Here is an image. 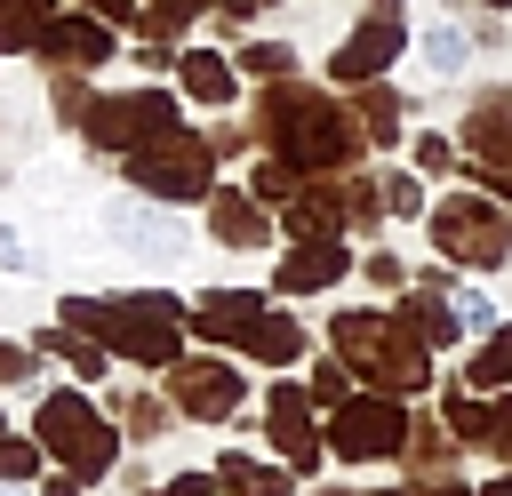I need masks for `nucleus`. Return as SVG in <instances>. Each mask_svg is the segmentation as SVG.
Here are the masks:
<instances>
[{
    "instance_id": "a19ab883",
    "label": "nucleus",
    "mask_w": 512,
    "mask_h": 496,
    "mask_svg": "<svg viewBox=\"0 0 512 496\" xmlns=\"http://www.w3.org/2000/svg\"><path fill=\"white\" fill-rule=\"evenodd\" d=\"M80 488H88V480H80V472H56V480H48V488H40V496H80Z\"/></svg>"
},
{
    "instance_id": "b1692460",
    "label": "nucleus",
    "mask_w": 512,
    "mask_h": 496,
    "mask_svg": "<svg viewBox=\"0 0 512 496\" xmlns=\"http://www.w3.org/2000/svg\"><path fill=\"white\" fill-rule=\"evenodd\" d=\"M40 24H48V8H40V0H0V56L40 48Z\"/></svg>"
},
{
    "instance_id": "f03ea898",
    "label": "nucleus",
    "mask_w": 512,
    "mask_h": 496,
    "mask_svg": "<svg viewBox=\"0 0 512 496\" xmlns=\"http://www.w3.org/2000/svg\"><path fill=\"white\" fill-rule=\"evenodd\" d=\"M64 328L96 336L104 352H120L136 368H168V360H184L192 312L160 288H128V296H64Z\"/></svg>"
},
{
    "instance_id": "f3484780",
    "label": "nucleus",
    "mask_w": 512,
    "mask_h": 496,
    "mask_svg": "<svg viewBox=\"0 0 512 496\" xmlns=\"http://www.w3.org/2000/svg\"><path fill=\"white\" fill-rule=\"evenodd\" d=\"M208 240H224V248H264V240H272L264 200H256V192H208Z\"/></svg>"
},
{
    "instance_id": "9b49d317",
    "label": "nucleus",
    "mask_w": 512,
    "mask_h": 496,
    "mask_svg": "<svg viewBox=\"0 0 512 496\" xmlns=\"http://www.w3.org/2000/svg\"><path fill=\"white\" fill-rule=\"evenodd\" d=\"M264 432H272V448L288 456V472H320V456H328V432L312 424V392H296L288 376L264 392Z\"/></svg>"
},
{
    "instance_id": "79ce46f5",
    "label": "nucleus",
    "mask_w": 512,
    "mask_h": 496,
    "mask_svg": "<svg viewBox=\"0 0 512 496\" xmlns=\"http://www.w3.org/2000/svg\"><path fill=\"white\" fill-rule=\"evenodd\" d=\"M272 0H224V16H264Z\"/></svg>"
},
{
    "instance_id": "a211bd4d",
    "label": "nucleus",
    "mask_w": 512,
    "mask_h": 496,
    "mask_svg": "<svg viewBox=\"0 0 512 496\" xmlns=\"http://www.w3.org/2000/svg\"><path fill=\"white\" fill-rule=\"evenodd\" d=\"M176 80H184L192 104H216V112L240 96V64H232L224 48H184V56H176Z\"/></svg>"
},
{
    "instance_id": "6e6552de",
    "label": "nucleus",
    "mask_w": 512,
    "mask_h": 496,
    "mask_svg": "<svg viewBox=\"0 0 512 496\" xmlns=\"http://www.w3.org/2000/svg\"><path fill=\"white\" fill-rule=\"evenodd\" d=\"M176 128V96L168 88H120V96H96L88 104V120H80V136L96 144V152H136V144H152V136H168Z\"/></svg>"
},
{
    "instance_id": "a878e982",
    "label": "nucleus",
    "mask_w": 512,
    "mask_h": 496,
    "mask_svg": "<svg viewBox=\"0 0 512 496\" xmlns=\"http://www.w3.org/2000/svg\"><path fill=\"white\" fill-rule=\"evenodd\" d=\"M232 64L256 72V80H296V48H288V40H248Z\"/></svg>"
},
{
    "instance_id": "f8f14e48",
    "label": "nucleus",
    "mask_w": 512,
    "mask_h": 496,
    "mask_svg": "<svg viewBox=\"0 0 512 496\" xmlns=\"http://www.w3.org/2000/svg\"><path fill=\"white\" fill-rule=\"evenodd\" d=\"M400 48H408L400 16H368V24H352V32L336 40V56H328V80H344V88H368V80H384V72L400 64Z\"/></svg>"
},
{
    "instance_id": "473e14b6",
    "label": "nucleus",
    "mask_w": 512,
    "mask_h": 496,
    "mask_svg": "<svg viewBox=\"0 0 512 496\" xmlns=\"http://www.w3.org/2000/svg\"><path fill=\"white\" fill-rule=\"evenodd\" d=\"M440 168H456V144L448 136H416V176H440Z\"/></svg>"
},
{
    "instance_id": "09e8293b",
    "label": "nucleus",
    "mask_w": 512,
    "mask_h": 496,
    "mask_svg": "<svg viewBox=\"0 0 512 496\" xmlns=\"http://www.w3.org/2000/svg\"><path fill=\"white\" fill-rule=\"evenodd\" d=\"M0 496H24V488H0Z\"/></svg>"
},
{
    "instance_id": "72a5a7b5",
    "label": "nucleus",
    "mask_w": 512,
    "mask_h": 496,
    "mask_svg": "<svg viewBox=\"0 0 512 496\" xmlns=\"http://www.w3.org/2000/svg\"><path fill=\"white\" fill-rule=\"evenodd\" d=\"M456 320H464V328H480V336H488V328H496V304H488V296H480V288H456Z\"/></svg>"
},
{
    "instance_id": "5701e85b",
    "label": "nucleus",
    "mask_w": 512,
    "mask_h": 496,
    "mask_svg": "<svg viewBox=\"0 0 512 496\" xmlns=\"http://www.w3.org/2000/svg\"><path fill=\"white\" fill-rule=\"evenodd\" d=\"M424 64H432L440 80H456V72L472 64V32H464V24H432V32H424Z\"/></svg>"
},
{
    "instance_id": "e433bc0d",
    "label": "nucleus",
    "mask_w": 512,
    "mask_h": 496,
    "mask_svg": "<svg viewBox=\"0 0 512 496\" xmlns=\"http://www.w3.org/2000/svg\"><path fill=\"white\" fill-rule=\"evenodd\" d=\"M120 408H128V432H160V400L136 392V400H120Z\"/></svg>"
},
{
    "instance_id": "ea45409f",
    "label": "nucleus",
    "mask_w": 512,
    "mask_h": 496,
    "mask_svg": "<svg viewBox=\"0 0 512 496\" xmlns=\"http://www.w3.org/2000/svg\"><path fill=\"white\" fill-rule=\"evenodd\" d=\"M0 264H8V272H24V240H16L8 224H0Z\"/></svg>"
},
{
    "instance_id": "dca6fc26",
    "label": "nucleus",
    "mask_w": 512,
    "mask_h": 496,
    "mask_svg": "<svg viewBox=\"0 0 512 496\" xmlns=\"http://www.w3.org/2000/svg\"><path fill=\"white\" fill-rule=\"evenodd\" d=\"M256 320H264V296H256V288H208V296L192 304V328H200L208 344H240Z\"/></svg>"
},
{
    "instance_id": "a18cd8bd",
    "label": "nucleus",
    "mask_w": 512,
    "mask_h": 496,
    "mask_svg": "<svg viewBox=\"0 0 512 496\" xmlns=\"http://www.w3.org/2000/svg\"><path fill=\"white\" fill-rule=\"evenodd\" d=\"M480 496H512V480H488V488H480Z\"/></svg>"
},
{
    "instance_id": "2f4dec72",
    "label": "nucleus",
    "mask_w": 512,
    "mask_h": 496,
    "mask_svg": "<svg viewBox=\"0 0 512 496\" xmlns=\"http://www.w3.org/2000/svg\"><path fill=\"white\" fill-rule=\"evenodd\" d=\"M384 208H392V216H424V184H416L408 168H392V176H384Z\"/></svg>"
},
{
    "instance_id": "1a4fd4ad",
    "label": "nucleus",
    "mask_w": 512,
    "mask_h": 496,
    "mask_svg": "<svg viewBox=\"0 0 512 496\" xmlns=\"http://www.w3.org/2000/svg\"><path fill=\"white\" fill-rule=\"evenodd\" d=\"M240 400H248V384H240L232 360H208V352L168 360V408H184V416H200V424H224Z\"/></svg>"
},
{
    "instance_id": "7ed1b4c3",
    "label": "nucleus",
    "mask_w": 512,
    "mask_h": 496,
    "mask_svg": "<svg viewBox=\"0 0 512 496\" xmlns=\"http://www.w3.org/2000/svg\"><path fill=\"white\" fill-rule=\"evenodd\" d=\"M328 344L344 352V368L368 384V392H424L432 384V344L400 320V312H336L328 320Z\"/></svg>"
},
{
    "instance_id": "58836bf2",
    "label": "nucleus",
    "mask_w": 512,
    "mask_h": 496,
    "mask_svg": "<svg viewBox=\"0 0 512 496\" xmlns=\"http://www.w3.org/2000/svg\"><path fill=\"white\" fill-rule=\"evenodd\" d=\"M88 16H104V24H120V16H136V0H80Z\"/></svg>"
},
{
    "instance_id": "bb28decb",
    "label": "nucleus",
    "mask_w": 512,
    "mask_h": 496,
    "mask_svg": "<svg viewBox=\"0 0 512 496\" xmlns=\"http://www.w3.org/2000/svg\"><path fill=\"white\" fill-rule=\"evenodd\" d=\"M456 448H464L456 432H440V424H408V448H400V456H408V464H424V472H448V456H456Z\"/></svg>"
},
{
    "instance_id": "39448f33",
    "label": "nucleus",
    "mask_w": 512,
    "mask_h": 496,
    "mask_svg": "<svg viewBox=\"0 0 512 496\" xmlns=\"http://www.w3.org/2000/svg\"><path fill=\"white\" fill-rule=\"evenodd\" d=\"M424 224H432V248L448 264H472V272L512 264V208H496L488 192H448V200H432Z\"/></svg>"
},
{
    "instance_id": "412c9836",
    "label": "nucleus",
    "mask_w": 512,
    "mask_h": 496,
    "mask_svg": "<svg viewBox=\"0 0 512 496\" xmlns=\"http://www.w3.org/2000/svg\"><path fill=\"white\" fill-rule=\"evenodd\" d=\"M240 352H248V360H264V368H288V360H304V328H296L288 312H264V320L240 336Z\"/></svg>"
},
{
    "instance_id": "49530a36",
    "label": "nucleus",
    "mask_w": 512,
    "mask_h": 496,
    "mask_svg": "<svg viewBox=\"0 0 512 496\" xmlns=\"http://www.w3.org/2000/svg\"><path fill=\"white\" fill-rule=\"evenodd\" d=\"M368 496H416V488H368Z\"/></svg>"
},
{
    "instance_id": "7c9ffc66",
    "label": "nucleus",
    "mask_w": 512,
    "mask_h": 496,
    "mask_svg": "<svg viewBox=\"0 0 512 496\" xmlns=\"http://www.w3.org/2000/svg\"><path fill=\"white\" fill-rule=\"evenodd\" d=\"M312 400H320V408H344V400H352V368H344V360H320V368H312Z\"/></svg>"
},
{
    "instance_id": "0eeeda50",
    "label": "nucleus",
    "mask_w": 512,
    "mask_h": 496,
    "mask_svg": "<svg viewBox=\"0 0 512 496\" xmlns=\"http://www.w3.org/2000/svg\"><path fill=\"white\" fill-rule=\"evenodd\" d=\"M408 408L392 392H352L344 408H328V456L344 464H376V456H400L408 448Z\"/></svg>"
},
{
    "instance_id": "4be33fe9",
    "label": "nucleus",
    "mask_w": 512,
    "mask_h": 496,
    "mask_svg": "<svg viewBox=\"0 0 512 496\" xmlns=\"http://www.w3.org/2000/svg\"><path fill=\"white\" fill-rule=\"evenodd\" d=\"M464 384H472V392H504V384H512V320L488 328V344L464 360Z\"/></svg>"
},
{
    "instance_id": "c03bdc74",
    "label": "nucleus",
    "mask_w": 512,
    "mask_h": 496,
    "mask_svg": "<svg viewBox=\"0 0 512 496\" xmlns=\"http://www.w3.org/2000/svg\"><path fill=\"white\" fill-rule=\"evenodd\" d=\"M368 16H400V0H368Z\"/></svg>"
},
{
    "instance_id": "aec40b11",
    "label": "nucleus",
    "mask_w": 512,
    "mask_h": 496,
    "mask_svg": "<svg viewBox=\"0 0 512 496\" xmlns=\"http://www.w3.org/2000/svg\"><path fill=\"white\" fill-rule=\"evenodd\" d=\"M216 488H224V496H296V472H288V464H264V456H240V448H224V464H216Z\"/></svg>"
},
{
    "instance_id": "cd10ccee",
    "label": "nucleus",
    "mask_w": 512,
    "mask_h": 496,
    "mask_svg": "<svg viewBox=\"0 0 512 496\" xmlns=\"http://www.w3.org/2000/svg\"><path fill=\"white\" fill-rule=\"evenodd\" d=\"M40 440H16V432H0V488H24L32 472H40Z\"/></svg>"
},
{
    "instance_id": "37998d69",
    "label": "nucleus",
    "mask_w": 512,
    "mask_h": 496,
    "mask_svg": "<svg viewBox=\"0 0 512 496\" xmlns=\"http://www.w3.org/2000/svg\"><path fill=\"white\" fill-rule=\"evenodd\" d=\"M424 496H480V488H464V480H432Z\"/></svg>"
},
{
    "instance_id": "c756f323",
    "label": "nucleus",
    "mask_w": 512,
    "mask_h": 496,
    "mask_svg": "<svg viewBox=\"0 0 512 496\" xmlns=\"http://www.w3.org/2000/svg\"><path fill=\"white\" fill-rule=\"evenodd\" d=\"M296 184H304V168H288L280 152H272V160L248 176V192H256V200H296Z\"/></svg>"
},
{
    "instance_id": "423d86ee",
    "label": "nucleus",
    "mask_w": 512,
    "mask_h": 496,
    "mask_svg": "<svg viewBox=\"0 0 512 496\" xmlns=\"http://www.w3.org/2000/svg\"><path fill=\"white\" fill-rule=\"evenodd\" d=\"M128 184L152 192V200H208L216 192V144L192 136V128H168V136L128 152Z\"/></svg>"
},
{
    "instance_id": "8fccbe9b",
    "label": "nucleus",
    "mask_w": 512,
    "mask_h": 496,
    "mask_svg": "<svg viewBox=\"0 0 512 496\" xmlns=\"http://www.w3.org/2000/svg\"><path fill=\"white\" fill-rule=\"evenodd\" d=\"M0 432H8V416H0Z\"/></svg>"
},
{
    "instance_id": "ddd939ff",
    "label": "nucleus",
    "mask_w": 512,
    "mask_h": 496,
    "mask_svg": "<svg viewBox=\"0 0 512 496\" xmlns=\"http://www.w3.org/2000/svg\"><path fill=\"white\" fill-rule=\"evenodd\" d=\"M40 56L56 64V72H96V64H112L120 56V40H112V24L104 16H48L40 24Z\"/></svg>"
},
{
    "instance_id": "2eb2a0df",
    "label": "nucleus",
    "mask_w": 512,
    "mask_h": 496,
    "mask_svg": "<svg viewBox=\"0 0 512 496\" xmlns=\"http://www.w3.org/2000/svg\"><path fill=\"white\" fill-rule=\"evenodd\" d=\"M344 272H352V248H344V240H288L272 288H280V296H320V288H336Z\"/></svg>"
},
{
    "instance_id": "f257e3e1",
    "label": "nucleus",
    "mask_w": 512,
    "mask_h": 496,
    "mask_svg": "<svg viewBox=\"0 0 512 496\" xmlns=\"http://www.w3.org/2000/svg\"><path fill=\"white\" fill-rule=\"evenodd\" d=\"M256 136H264L288 168H304V176L352 168V160L368 152V128L352 120V104H336V96H320V88H304V80H280V88L256 96Z\"/></svg>"
},
{
    "instance_id": "3c124183",
    "label": "nucleus",
    "mask_w": 512,
    "mask_h": 496,
    "mask_svg": "<svg viewBox=\"0 0 512 496\" xmlns=\"http://www.w3.org/2000/svg\"><path fill=\"white\" fill-rule=\"evenodd\" d=\"M40 8H48V0H40Z\"/></svg>"
},
{
    "instance_id": "393cba45",
    "label": "nucleus",
    "mask_w": 512,
    "mask_h": 496,
    "mask_svg": "<svg viewBox=\"0 0 512 496\" xmlns=\"http://www.w3.org/2000/svg\"><path fill=\"white\" fill-rule=\"evenodd\" d=\"M360 128H368V144H392V136H400V96H392L384 80L360 88Z\"/></svg>"
},
{
    "instance_id": "6ab92c4d",
    "label": "nucleus",
    "mask_w": 512,
    "mask_h": 496,
    "mask_svg": "<svg viewBox=\"0 0 512 496\" xmlns=\"http://www.w3.org/2000/svg\"><path fill=\"white\" fill-rule=\"evenodd\" d=\"M464 144H472V176L512 200V120H480V112H472V120H464Z\"/></svg>"
},
{
    "instance_id": "de8ad7c7",
    "label": "nucleus",
    "mask_w": 512,
    "mask_h": 496,
    "mask_svg": "<svg viewBox=\"0 0 512 496\" xmlns=\"http://www.w3.org/2000/svg\"><path fill=\"white\" fill-rule=\"evenodd\" d=\"M488 8H512V0H488Z\"/></svg>"
},
{
    "instance_id": "9d476101",
    "label": "nucleus",
    "mask_w": 512,
    "mask_h": 496,
    "mask_svg": "<svg viewBox=\"0 0 512 496\" xmlns=\"http://www.w3.org/2000/svg\"><path fill=\"white\" fill-rule=\"evenodd\" d=\"M104 232H112L128 256H144V264H176V256H184V224H176L168 200H152V192L112 200V208H104Z\"/></svg>"
},
{
    "instance_id": "4468645a",
    "label": "nucleus",
    "mask_w": 512,
    "mask_h": 496,
    "mask_svg": "<svg viewBox=\"0 0 512 496\" xmlns=\"http://www.w3.org/2000/svg\"><path fill=\"white\" fill-rule=\"evenodd\" d=\"M440 424H448L464 448H488L496 464H512V400H472V384H456L448 408H440Z\"/></svg>"
},
{
    "instance_id": "4c0bfd02",
    "label": "nucleus",
    "mask_w": 512,
    "mask_h": 496,
    "mask_svg": "<svg viewBox=\"0 0 512 496\" xmlns=\"http://www.w3.org/2000/svg\"><path fill=\"white\" fill-rule=\"evenodd\" d=\"M168 496H216V472H176Z\"/></svg>"
},
{
    "instance_id": "20e7f679",
    "label": "nucleus",
    "mask_w": 512,
    "mask_h": 496,
    "mask_svg": "<svg viewBox=\"0 0 512 496\" xmlns=\"http://www.w3.org/2000/svg\"><path fill=\"white\" fill-rule=\"evenodd\" d=\"M32 440H40L64 472H80V480H104V472H112V456H120L112 416H104L88 392H72V384H56V392L32 408Z\"/></svg>"
},
{
    "instance_id": "c85d7f7f",
    "label": "nucleus",
    "mask_w": 512,
    "mask_h": 496,
    "mask_svg": "<svg viewBox=\"0 0 512 496\" xmlns=\"http://www.w3.org/2000/svg\"><path fill=\"white\" fill-rule=\"evenodd\" d=\"M208 8H216V0H144V32H152V40H168L176 24H192V16H208Z\"/></svg>"
},
{
    "instance_id": "f704fd0d",
    "label": "nucleus",
    "mask_w": 512,
    "mask_h": 496,
    "mask_svg": "<svg viewBox=\"0 0 512 496\" xmlns=\"http://www.w3.org/2000/svg\"><path fill=\"white\" fill-rule=\"evenodd\" d=\"M24 376H32V344L0 336V384H24Z\"/></svg>"
},
{
    "instance_id": "c9c22d12",
    "label": "nucleus",
    "mask_w": 512,
    "mask_h": 496,
    "mask_svg": "<svg viewBox=\"0 0 512 496\" xmlns=\"http://www.w3.org/2000/svg\"><path fill=\"white\" fill-rule=\"evenodd\" d=\"M368 280H376V288H408V272H400V256H384V248L368 256Z\"/></svg>"
}]
</instances>
